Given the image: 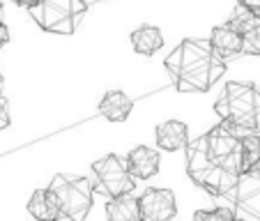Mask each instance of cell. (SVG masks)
I'll list each match as a JSON object with an SVG mask.
<instances>
[{
    "instance_id": "16",
    "label": "cell",
    "mask_w": 260,
    "mask_h": 221,
    "mask_svg": "<svg viewBox=\"0 0 260 221\" xmlns=\"http://www.w3.org/2000/svg\"><path fill=\"white\" fill-rule=\"evenodd\" d=\"M226 23H231L233 28L237 30V33L244 37L249 30H253L255 25L260 23V14L258 12H253V10H249V7H244V5H240L237 3V7L233 10V14H231V19L226 21Z\"/></svg>"
},
{
    "instance_id": "6",
    "label": "cell",
    "mask_w": 260,
    "mask_h": 221,
    "mask_svg": "<svg viewBox=\"0 0 260 221\" xmlns=\"http://www.w3.org/2000/svg\"><path fill=\"white\" fill-rule=\"evenodd\" d=\"M90 168H92V180H90L92 189L108 198L132 194L134 187H136L134 175L127 168V162H122L118 154H106L104 159L94 162Z\"/></svg>"
},
{
    "instance_id": "13",
    "label": "cell",
    "mask_w": 260,
    "mask_h": 221,
    "mask_svg": "<svg viewBox=\"0 0 260 221\" xmlns=\"http://www.w3.org/2000/svg\"><path fill=\"white\" fill-rule=\"evenodd\" d=\"M132 106L134 104H132V99H129V94H124L122 90H111V92H106L102 97V102H99V113L106 120H111V122H122V120L129 118Z\"/></svg>"
},
{
    "instance_id": "15",
    "label": "cell",
    "mask_w": 260,
    "mask_h": 221,
    "mask_svg": "<svg viewBox=\"0 0 260 221\" xmlns=\"http://www.w3.org/2000/svg\"><path fill=\"white\" fill-rule=\"evenodd\" d=\"M132 46L141 55H154L164 46V35L157 25H141L132 33Z\"/></svg>"
},
{
    "instance_id": "8",
    "label": "cell",
    "mask_w": 260,
    "mask_h": 221,
    "mask_svg": "<svg viewBox=\"0 0 260 221\" xmlns=\"http://www.w3.org/2000/svg\"><path fill=\"white\" fill-rule=\"evenodd\" d=\"M159 166H161V157H159V152L152 150V147L138 145L127 154V168L136 180H150V177H154L159 173Z\"/></svg>"
},
{
    "instance_id": "23",
    "label": "cell",
    "mask_w": 260,
    "mask_h": 221,
    "mask_svg": "<svg viewBox=\"0 0 260 221\" xmlns=\"http://www.w3.org/2000/svg\"><path fill=\"white\" fill-rule=\"evenodd\" d=\"M3 85H5V76H3V72H0V92H3Z\"/></svg>"
},
{
    "instance_id": "12",
    "label": "cell",
    "mask_w": 260,
    "mask_h": 221,
    "mask_svg": "<svg viewBox=\"0 0 260 221\" xmlns=\"http://www.w3.org/2000/svg\"><path fill=\"white\" fill-rule=\"evenodd\" d=\"M242 138V177H260V132H240Z\"/></svg>"
},
{
    "instance_id": "25",
    "label": "cell",
    "mask_w": 260,
    "mask_h": 221,
    "mask_svg": "<svg viewBox=\"0 0 260 221\" xmlns=\"http://www.w3.org/2000/svg\"><path fill=\"white\" fill-rule=\"evenodd\" d=\"M85 3H88V5H90V3H102V0H85Z\"/></svg>"
},
{
    "instance_id": "5",
    "label": "cell",
    "mask_w": 260,
    "mask_h": 221,
    "mask_svg": "<svg viewBox=\"0 0 260 221\" xmlns=\"http://www.w3.org/2000/svg\"><path fill=\"white\" fill-rule=\"evenodd\" d=\"M49 189L53 192L60 205L62 221H85L90 207H92V182L88 177L55 175Z\"/></svg>"
},
{
    "instance_id": "14",
    "label": "cell",
    "mask_w": 260,
    "mask_h": 221,
    "mask_svg": "<svg viewBox=\"0 0 260 221\" xmlns=\"http://www.w3.org/2000/svg\"><path fill=\"white\" fill-rule=\"evenodd\" d=\"M108 221H141V203L132 194L115 196L106 203Z\"/></svg>"
},
{
    "instance_id": "1",
    "label": "cell",
    "mask_w": 260,
    "mask_h": 221,
    "mask_svg": "<svg viewBox=\"0 0 260 221\" xmlns=\"http://www.w3.org/2000/svg\"><path fill=\"white\" fill-rule=\"evenodd\" d=\"M187 173L212 196H226L242 177V138L221 122L187 145Z\"/></svg>"
},
{
    "instance_id": "21",
    "label": "cell",
    "mask_w": 260,
    "mask_h": 221,
    "mask_svg": "<svg viewBox=\"0 0 260 221\" xmlns=\"http://www.w3.org/2000/svg\"><path fill=\"white\" fill-rule=\"evenodd\" d=\"M240 5H244V7H249V10H253V12H258L260 14V0H237Z\"/></svg>"
},
{
    "instance_id": "20",
    "label": "cell",
    "mask_w": 260,
    "mask_h": 221,
    "mask_svg": "<svg viewBox=\"0 0 260 221\" xmlns=\"http://www.w3.org/2000/svg\"><path fill=\"white\" fill-rule=\"evenodd\" d=\"M7 42H10V28H7V25L0 21V49H3Z\"/></svg>"
},
{
    "instance_id": "11",
    "label": "cell",
    "mask_w": 260,
    "mask_h": 221,
    "mask_svg": "<svg viewBox=\"0 0 260 221\" xmlns=\"http://www.w3.org/2000/svg\"><path fill=\"white\" fill-rule=\"evenodd\" d=\"M157 145L166 152H175L189 145V129L180 120H166L157 127Z\"/></svg>"
},
{
    "instance_id": "18",
    "label": "cell",
    "mask_w": 260,
    "mask_h": 221,
    "mask_svg": "<svg viewBox=\"0 0 260 221\" xmlns=\"http://www.w3.org/2000/svg\"><path fill=\"white\" fill-rule=\"evenodd\" d=\"M242 40H244V51H242V53H246V55H260V23L255 25L253 30H249V33H246Z\"/></svg>"
},
{
    "instance_id": "2",
    "label": "cell",
    "mask_w": 260,
    "mask_h": 221,
    "mask_svg": "<svg viewBox=\"0 0 260 221\" xmlns=\"http://www.w3.org/2000/svg\"><path fill=\"white\" fill-rule=\"evenodd\" d=\"M180 92H207L226 72V60L210 40H184L164 62Z\"/></svg>"
},
{
    "instance_id": "3",
    "label": "cell",
    "mask_w": 260,
    "mask_h": 221,
    "mask_svg": "<svg viewBox=\"0 0 260 221\" xmlns=\"http://www.w3.org/2000/svg\"><path fill=\"white\" fill-rule=\"evenodd\" d=\"M214 111L221 122L231 124L237 132H253L260 124V90L253 83L228 81L216 99Z\"/></svg>"
},
{
    "instance_id": "24",
    "label": "cell",
    "mask_w": 260,
    "mask_h": 221,
    "mask_svg": "<svg viewBox=\"0 0 260 221\" xmlns=\"http://www.w3.org/2000/svg\"><path fill=\"white\" fill-rule=\"evenodd\" d=\"M0 21H3V3H0Z\"/></svg>"
},
{
    "instance_id": "7",
    "label": "cell",
    "mask_w": 260,
    "mask_h": 221,
    "mask_svg": "<svg viewBox=\"0 0 260 221\" xmlns=\"http://www.w3.org/2000/svg\"><path fill=\"white\" fill-rule=\"evenodd\" d=\"M141 221H173L177 214L175 194L171 189H147L141 198Z\"/></svg>"
},
{
    "instance_id": "17",
    "label": "cell",
    "mask_w": 260,
    "mask_h": 221,
    "mask_svg": "<svg viewBox=\"0 0 260 221\" xmlns=\"http://www.w3.org/2000/svg\"><path fill=\"white\" fill-rule=\"evenodd\" d=\"M193 221H237L235 212L228 207H214V210H198Z\"/></svg>"
},
{
    "instance_id": "22",
    "label": "cell",
    "mask_w": 260,
    "mask_h": 221,
    "mask_svg": "<svg viewBox=\"0 0 260 221\" xmlns=\"http://www.w3.org/2000/svg\"><path fill=\"white\" fill-rule=\"evenodd\" d=\"M16 5H23V7H32V5H37L40 0H14Z\"/></svg>"
},
{
    "instance_id": "4",
    "label": "cell",
    "mask_w": 260,
    "mask_h": 221,
    "mask_svg": "<svg viewBox=\"0 0 260 221\" xmlns=\"http://www.w3.org/2000/svg\"><path fill=\"white\" fill-rule=\"evenodd\" d=\"M28 12L35 23L46 33L74 35L81 16L88 12V3L85 0H40L37 5L28 7Z\"/></svg>"
},
{
    "instance_id": "26",
    "label": "cell",
    "mask_w": 260,
    "mask_h": 221,
    "mask_svg": "<svg viewBox=\"0 0 260 221\" xmlns=\"http://www.w3.org/2000/svg\"><path fill=\"white\" fill-rule=\"evenodd\" d=\"M237 221H242V219H237Z\"/></svg>"
},
{
    "instance_id": "10",
    "label": "cell",
    "mask_w": 260,
    "mask_h": 221,
    "mask_svg": "<svg viewBox=\"0 0 260 221\" xmlns=\"http://www.w3.org/2000/svg\"><path fill=\"white\" fill-rule=\"evenodd\" d=\"M28 212H30V216L37 221H62L60 205H58V201H55L53 192H51L49 187L35 189L30 201H28Z\"/></svg>"
},
{
    "instance_id": "9",
    "label": "cell",
    "mask_w": 260,
    "mask_h": 221,
    "mask_svg": "<svg viewBox=\"0 0 260 221\" xmlns=\"http://www.w3.org/2000/svg\"><path fill=\"white\" fill-rule=\"evenodd\" d=\"M210 44L214 46V51L223 60L237 58V55H242V51H244V40H242V35L237 33L231 23L216 25L210 35Z\"/></svg>"
},
{
    "instance_id": "19",
    "label": "cell",
    "mask_w": 260,
    "mask_h": 221,
    "mask_svg": "<svg viewBox=\"0 0 260 221\" xmlns=\"http://www.w3.org/2000/svg\"><path fill=\"white\" fill-rule=\"evenodd\" d=\"M10 127V104H7V97L0 92V132Z\"/></svg>"
}]
</instances>
